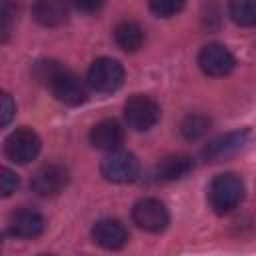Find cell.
Segmentation results:
<instances>
[{
  "instance_id": "cell-17",
  "label": "cell",
  "mask_w": 256,
  "mask_h": 256,
  "mask_svg": "<svg viewBox=\"0 0 256 256\" xmlns=\"http://www.w3.org/2000/svg\"><path fill=\"white\" fill-rule=\"evenodd\" d=\"M228 14L238 26H256V0H234L228 4Z\"/></svg>"
},
{
  "instance_id": "cell-18",
  "label": "cell",
  "mask_w": 256,
  "mask_h": 256,
  "mask_svg": "<svg viewBox=\"0 0 256 256\" xmlns=\"http://www.w3.org/2000/svg\"><path fill=\"white\" fill-rule=\"evenodd\" d=\"M208 126H210V120L202 114H190L182 120L180 124V132L186 140H198L200 136H204L208 132Z\"/></svg>"
},
{
  "instance_id": "cell-1",
  "label": "cell",
  "mask_w": 256,
  "mask_h": 256,
  "mask_svg": "<svg viewBox=\"0 0 256 256\" xmlns=\"http://www.w3.org/2000/svg\"><path fill=\"white\" fill-rule=\"evenodd\" d=\"M36 74L40 80L48 84L56 100L68 104V106H80L86 102V86L80 82V78L70 72L66 66L54 60H44L36 66Z\"/></svg>"
},
{
  "instance_id": "cell-12",
  "label": "cell",
  "mask_w": 256,
  "mask_h": 256,
  "mask_svg": "<svg viewBox=\"0 0 256 256\" xmlns=\"http://www.w3.org/2000/svg\"><path fill=\"white\" fill-rule=\"evenodd\" d=\"M44 226V216L32 208H20L12 212L8 220V232L16 238H36L42 234Z\"/></svg>"
},
{
  "instance_id": "cell-22",
  "label": "cell",
  "mask_w": 256,
  "mask_h": 256,
  "mask_svg": "<svg viewBox=\"0 0 256 256\" xmlns=\"http://www.w3.org/2000/svg\"><path fill=\"white\" fill-rule=\"evenodd\" d=\"M12 30V12H10V4H2L0 8V32H2V40H8V34Z\"/></svg>"
},
{
  "instance_id": "cell-8",
  "label": "cell",
  "mask_w": 256,
  "mask_h": 256,
  "mask_svg": "<svg viewBox=\"0 0 256 256\" xmlns=\"http://www.w3.org/2000/svg\"><path fill=\"white\" fill-rule=\"evenodd\" d=\"M68 170L58 162L42 164L30 178V188L38 196H56L68 184Z\"/></svg>"
},
{
  "instance_id": "cell-21",
  "label": "cell",
  "mask_w": 256,
  "mask_h": 256,
  "mask_svg": "<svg viewBox=\"0 0 256 256\" xmlns=\"http://www.w3.org/2000/svg\"><path fill=\"white\" fill-rule=\"evenodd\" d=\"M14 112H16L14 100H12V96L8 92H4L2 98H0V124L2 126H8L10 120H12V116H14Z\"/></svg>"
},
{
  "instance_id": "cell-5",
  "label": "cell",
  "mask_w": 256,
  "mask_h": 256,
  "mask_svg": "<svg viewBox=\"0 0 256 256\" xmlns=\"http://www.w3.org/2000/svg\"><path fill=\"white\" fill-rule=\"evenodd\" d=\"M138 172H140V164L136 156L126 150L110 152L100 164V174L104 176V180L112 184H128L136 180Z\"/></svg>"
},
{
  "instance_id": "cell-20",
  "label": "cell",
  "mask_w": 256,
  "mask_h": 256,
  "mask_svg": "<svg viewBox=\"0 0 256 256\" xmlns=\"http://www.w3.org/2000/svg\"><path fill=\"white\" fill-rule=\"evenodd\" d=\"M16 188H18V176L10 168H2L0 170V194L10 196Z\"/></svg>"
},
{
  "instance_id": "cell-3",
  "label": "cell",
  "mask_w": 256,
  "mask_h": 256,
  "mask_svg": "<svg viewBox=\"0 0 256 256\" xmlns=\"http://www.w3.org/2000/svg\"><path fill=\"white\" fill-rule=\"evenodd\" d=\"M124 118L132 130L146 132L160 120V106L146 94H134L124 104Z\"/></svg>"
},
{
  "instance_id": "cell-24",
  "label": "cell",
  "mask_w": 256,
  "mask_h": 256,
  "mask_svg": "<svg viewBox=\"0 0 256 256\" xmlns=\"http://www.w3.org/2000/svg\"><path fill=\"white\" fill-rule=\"evenodd\" d=\"M44 256H48V254H44Z\"/></svg>"
},
{
  "instance_id": "cell-9",
  "label": "cell",
  "mask_w": 256,
  "mask_h": 256,
  "mask_svg": "<svg viewBox=\"0 0 256 256\" xmlns=\"http://www.w3.org/2000/svg\"><path fill=\"white\" fill-rule=\"evenodd\" d=\"M198 66L202 68L204 74L214 76V78H220V76H226V74H230L234 70L236 58H234V54L224 44L212 42V44H206L200 50V54H198Z\"/></svg>"
},
{
  "instance_id": "cell-10",
  "label": "cell",
  "mask_w": 256,
  "mask_h": 256,
  "mask_svg": "<svg viewBox=\"0 0 256 256\" xmlns=\"http://www.w3.org/2000/svg\"><path fill=\"white\" fill-rule=\"evenodd\" d=\"M92 240L106 250H120L128 242V230L120 220L104 218L92 226Z\"/></svg>"
},
{
  "instance_id": "cell-7",
  "label": "cell",
  "mask_w": 256,
  "mask_h": 256,
  "mask_svg": "<svg viewBox=\"0 0 256 256\" xmlns=\"http://www.w3.org/2000/svg\"><path fill=\"white\" fill-rule=\"evenodd\" d=\"M132 220L138 228L146 232H162L170 222V214L166 206L156 198H142L132 208Z\"/></svg>"
},
{
  "instance_id": "cell-14",
  "label": "cell",
  "mask_w": 256,
  "mask_h": 256,
  "mask_svg": "<svg viewBox=\"0 0 256 256\" xmlns=\"http://www.w3.org/2000/svg\"><path fill=\"white\" fill-rule=\"evenodd\" d=\"M194 160L188 154H168L154 166V180L156 182H174L184 178L188 172H192Z\"/></svg>"
},
{
  "instance_id": "cell-16",
  "label": "cell",
  "mask_w": 256,
  "mask_h": 256,
  "mask_svg": "<svg viewBox=\"0 0 256 256\" xmlns=\"http://www.w3.org/2000/svg\"><path fill=\"white\" fill-rule=\"evenodd\" d=\"M114 40H116V44L122 50L136 52L144 44V30L140 28V24H136L132 20H124V22L116 24V28H114Z\"/></svg>"
},
{
  "instance_id": "cell-13",
  "label": "cell",
  "mask_w": 256,
  "mask_h": 256,
  "mask_svg": "<svg viewBox=\"0 0 256 256\" xmlns=\"http://www.w3.org/2000/svg\"><path fill=\"white\" fill-rule=\"evenodd\" d=\"M250 138V130L242 128V130H232L228 134H222L218 138H214L212 142L206 144L204 148V158L206 160H218V158H226L234 152H238Z\"/></svg>"
},
{
  "instance_id": "cell-2",
  "label": "cell",
  "mask_w": 256,
  "mask_h": 256,
  "mask_svg": "<svg viewBox=\"0 0 256 256\" xmlns=\"http://www.w3.org/2000/svg\"><path fill=\"white\" fill-rule=\"evenodd\" d=\"M244 198V182L234 172H224L212 178L208 186V202L216 214L234 210Z\"/></svg>"
},
{
  "instance_id": "cell-11",
  "label": "cell",
  "mask_w": 256,
  "mask_h": 256,
  "mask_svg": "<svg viewBox=\"0 0 256 256\" xmlns=\"http://www.w3.org/2000/svg\"><path fill=\"white\" fill-rule=\"evenodd\" d=\"M88 138H90V144L94 148L106 150V152H114L124 142V128L116 120H112V118L100 120V122H96L90 128Z\"/></svg>"
},
{
  "instance_id": "cell-19",
  "label": "cell",
  "mask_w": 256,
  "mask_h": 256,
  "mask_svg": "<svg viewBox=\"0 0 256 256\" xmlns=\"http://www.w3.org/2000/svg\"><path fill=\"white\" fill-rule=\"evenodd\" d=\"M182 8H184V2H180V0H154V2H150V10L162 18H170V16L178 14Z\"/></svg>"
},
{
  "instance_id": "cell-6",
  "label": "cell",
  "mask_w": 256,
  "mask_h": 256,
  "mask_svg": "<svg viewBox=\"0 0 256 256\" xmlns=\"http://www.w3.org/2000/svg\"><path fill=\"white\" fill-rule=\"evenodd\" d=\"M40 152V136L32 128H16L4 140V154L16 164H28Z\"/></svg>"
},
{
  "instance_id": "cell-4",
  "label": "cell",
  "mask_w": 256,
  "mask_h": 256,
  "mask_svg": "<svg viewBox=\"0 0 256 256\" xmlns=\"http://www.w3.org/2000/svg\"><path fill=\"white\" fill-rule=\"evenodd\" d=\"M86 80H88L92 90L108 94V92H114V90H118L122 86V82H124V68L114 58H98V60H94L90 64Z\"/></svg>"
},
{
  "instance_id": "cell-15",
  "label": "cell",
  "mask_w": 256,
  "mask_h": 256,
  "mask_svg": "<svg viewBox=\"0 0 256 256\" xmlns=\"http://www.w3.org/2000/svg\"><path fill=\"white\" fill-rule=\"evenodd\" d=\"M32 16L42 26H60L68 20V6L58 0H42L32 6Z\"/></svg>"
},
{
  "instance_id": "cell-23",
  "label": "cell",
  "mask_w": 256,
  "mask_h": 256,
  "mask_svg": "<svg viewBox=\"0 0 256 256\" xmlns=\"http://www.w3.org/2000/svg\"><path fill=\"white\" fill-rule=\"evenodd\" d=\"M76 6L80 10H98V8H102V2H78Z\"/></svg>"
}]
</instances>
